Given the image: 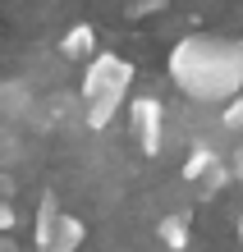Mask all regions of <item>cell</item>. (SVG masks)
Returning <instances> with one entry per match:
<instances>
[{
	"label": "cell",
	"mask_w": 243,
	"mask_h": 252,
	"mask_svg": "<svg viewBox=\"0 0 243 252\" xmlns=\"http://www.w3.org/2000/svg\"><path fill=\"white\" fill-rule=\"evenodd\" d=\"M170 78L193 106H230L243 96V41L193 32L170 51Z\"/></svg>",
	"instance_id": "obj_1"
},
{
	"label": "cell",
	"mask_w": 243,
	"mask_h": 252,
	"mask_svg": "<svg viewBox=\"0 0 243 252\" xmlns=\"http://www.w3.org/2000/svg\"><path fill=\"white\" fill-rule=\"evenodd\" d=\"M33 248L37 252H78L83 248V220L60 206L55 192H41L37 220H33Z\"/></svg>",
	"instance_id": "obj_3"
},
{
	"label": "cell",
	"mask_w": 243,
	"mask_h": 252,
	"mask_svg": "<svg viewBox=\"0 0 243 252\" xmlns=\"http://www.w3.org/2000/svg\"><path fill=\"white\" fill-rule=\"evenodd\" d=\"M234 229H239V243H243V211H239V220H234Z\"/></svg>",
	"instance_id": "obj_13"
},
{
	"label": "cell",
	"mask_w": 243,
	"mask_h": 252,
	"mask_svg": "<svg viewBox=\"0 0 243 252\" xmlns=\"http://www.w3.org/2000/svg\"><path fill=\"white\" fill-rule=\"evenodd\" d=\"M60 60H97V32L87 23H73L65 37H60Z\"/></svg>",
	"instance_id": "obj_6"
},
{
	"label": "cell",
	"mask_w": 243,
	"mask_h": 252,
	"mask_svg": "<svg viewBox=\"0 0 243 252\" xmlns=\"http://www.w3.org/2000/svg\"><path fill=\"white\" fill-rule=\"evenodd\" d=\"M0 229H5V234L14 229V202H5V206H0Z\"/></svg>",
	"instance_id": "obj_11"
},
{
	"label": "cell",
	"mask_w": 243,
	"mask_h": 252,
	"mask_svg": "<svg viewBox=\"0 0 243 252\" xmlns=\"http://www.w3.org/2000/svg\"><path fill=\"white\" fill-rule=\"evenodd\" d=\"M0 110H5V120H33V110H37L33 87H28L23 78H9L5 87H0Z\"/></svg>",
	"instance_id": "obj_5"
},
{
	"label": "cell",
	"mask_w": 243,
	"mask_h": 252,
	"mask_svg": "<svg viewBox=\"0 0 243 252\" xmlns=\"http://www.w3.org/2000/svg\"><path fill=\"white\" fill-rule=\"evenodd\" d=\"M0 252H19V243H14L9 234H5V239H0Z\"/></svg>",
	"instance_id": "obj_12"
},
{
	"label": "cell",
	"mask_w": 243,
	"mask_h": 252,
	"mask_svg": "<svg viewBox=\"0 0 243 252\" xmlns=\"http://www.w3.org/2000/svg\"><path fill=\"white\" fill-rule=\"evenodd\" d=\"M129 128H133V142H138L147 156H161V147H165V106L156 96H133Z\"/></svg>",
	"instance_id": "obj_4"
},
{
	"label": "cell",
	"mask_w": 243,
	"mask_h": 252,
	"mask_svg": "<svg viewBox=\"0 0 243 252\" xmlns=\"http://www.w3.org/2000/svg\"><path fill=\"white\" fill-rule=\"evenodd\" d=\"M156 239L170 248V252H184L193 243V225H188V211H170V216H161V225H156Z\"/></svg>",
	"instance_id": "obj_7"
},
{
	"label": "cell",
	"mask_w": 243,
	"mask_h": 252,
	"mask_svg": "<svg viewBox=\"0 0 243 252\" xmlns=\"http://www.w3.org/2000/svg\"><path fill=\"white\" fill-rule=\"evenodd\" d=\"M220 133H243V96H234L220 110Z\"/></svg>",
	"instance_id": "obj_9"
},
{
	"label": "cell",
	"mask_w": 243,
	"mask_h": 252,
	"mask_svg": "<svg viewBox=\"0 0 243 252\" xmlns=\"http://www.w3.org/2000/svg\"><path fill=\"white\" fill-rule=\"evenodd\" d=\"M129 87H133V64L119 60V55H97L87 64V73H83V87H78L83 110H87V128L110 124L119 115V106H124Z\"/></svg>",
	"instance_id": "obj_2"
},
{
	"label": "cell",
	"mask_w": 243,
	"mask_h": 252,
	"mask_svg": "<svg viewBox=\"0 0 243 252\" xmlns=\"http://www.w3.org/2000/svg\"><path fill=\"white\" fill-rule=\"evenodd\" d=\"M216 160H220V152H211L207 142H193V147H188V160H184V179H188V184H202L207 170L216 165Z\"/></svg>",
	"instance_id": "obj_8"
},
{
	"label": "cell",
	"mask_w": 243,
	"mask_h": 252,
	"mask_svg": "<svg viewBox=\"0 0 243 252\" xmlns=\"http://www.w3.org/2000/svg\"><path fill=\"white\" fill-rule=\"evenodd\" d=\"M230 170H234V179L243 184V138H239V147H234V156H230Z\"/></svg>",
	"instance_id": "obj_10"
}]
</instances>
